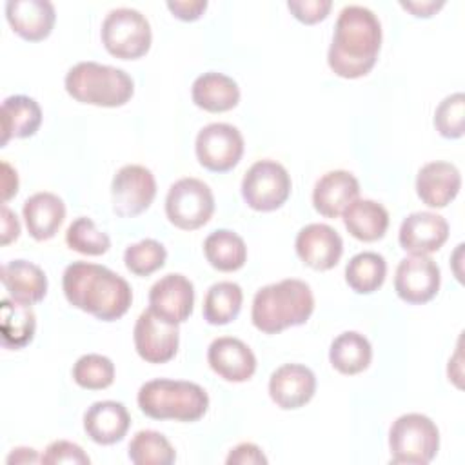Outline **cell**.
<instances>
[{
  "instance_id": "obj_21",
  "label": "cell",
  "mask_w": 465,
  "mask_h": 465,
  "mask_svg": "<svg viewBox=\"0 0 465 465\" xmlns=\"http://www.w3.org/2000/svg\"><path fill=\"white\" fill-rule=\"evenodd\" d=\"M360 183L349 171L325 173L312 189L314 209L325 218H338L358 198Z\"/></svg>"
},
{
  "instance_id": "obj_41",
  "label": "cell",
  "mask_w": 465,
  "mask_h": 465,
  "mask_svg": "<svg viewBox=\"0 0 465 465\" xmlns=\"http://www.w3.org/2000/svg\"><path fill=\"white\" fill-rule=\"evenodd\" d=\"M167 7L176 18L183 22H193L203 15V11L207 9V2L205 0H169Z\"/></svg>"
},
{
  "instance_id": "obj_8",
  "label": "cell",
  "mask_w": 465,
  "mask_h": 465,
  "mask_svg": "<svg viewBox=\"0 0 465 465\" xmlns=\"http://www.w3.org/2000/svg\"><path fill=\"white\" fill-rule=\"evenodd\" d=\"M214 213V196L207 183L198 178H180L165 196V214L169 222L183 231L205 225Z\"/></svg>"
},
{
  "instance_id": "obj_25",
  "label": "cell",
  "mask_w": 465,
  "mask_h": 465,
  "mask_svg": "<svg viewBox=\"0 0 465 465\" xmlns=\"http://www.w3.org/2000/svg\"><path fill=\"white\" fill-rule=\"evenodd\" d=\"M193 102L209 113L231 111L240 102L238 84L218 71H209L200 74L191 87Z\"/></svg>"
},
{
  "instance_id": "obj_2",
  "label": "cell",
  "mask_w": 465,
  "mask_h": 465,
  "mask_svg": "<svg viewBox=\"0 0 465 465\" xmlns=\"http://www.w3.org/2000/svg\"><path fill=\"white\" fill-rule=\"evenodd\" d=\"M62 289L73 307L102 322L122 318L133 302V291L127 280L91 262L69 263L62 276Z\"/></svg>"
},
{
  "instance_id": "obj_29",
  "label": "cell",
  "mask_w": 465,
  "mask_h": 465,
  "mask_svg": "<svg viewBox=\"0 0 465 465\" xmlns=\"http://www.w3.org/2000/svg\"><path fill=\"white\" fill-rule=\"evenodd\" d=\"M371 360L372 347L369 340L356 331H345L331 343L329 361L341 374H358L369 367Z\"/></svg>"
},
{
  "instance_id": "obj_3",
  "label": "cell",
  "mask_w": 465,
  "mask_h": 465,
  "mask_svg": "<svg viewBox=\"0 0 465 465\" xmlns=\"http://www.w3.org/2000/svg\"><path fill=\"white\" fill-rule=\"evenodd\" d=\"M314 311V296L309 283L285 278L262 287L252 298L251 320L265 334H276L302 325Z\"/></svg>"
},
{
  "instance_id": "obj_20",
  "label": "cell",
  "mask_w": 465,
  "mask_h": 465,
  "mask_svg": "<svg viewBox=\"0 0 465 465\" xmlns=\"http://www.w3.org/2000/svg\"><path fill=\"white\" fill-rule=\"evenodd\" d=\"M5 16L13 31L29 42H40L53 31L56 13L49 0H7Z\"/></svg>"
},
{
  "instance_id": "obj_18",
  "label": "cell",
  "mask_w": 465,
  "mask_h": 465,
  "mask_svg": "<svg viewBox=\"0 0 465 465\" xmlns=\"http://www.w3.org/2000/svg\"><path fill=\"white\" fill-rule=\"evenodd\" d=\"M207 361L211 369L225 381H247L256 371V356L238 338L220 336L211 341L207 349Z\"/></svg>"
},
{
  "instance_id": "obj_10",
  "label": "cell",
  "mask_w": 465,
  "mask_h": 465,
  "mask_svg": "<svg viewBox=\"0 0 465 465\" xmlns=\"http://www.w3.org/2000/svg\"><path fill=\"white\" fill-rule=\"evenodd\" d=\"M198 162L213 173H227L242 160L243 136L223 122H214L200 129L194 143Z\"/></svg>"
},
{
  "instance_id": "obj_34",
  "label": "cell",
  "mask_w": 465,
  "mask_h": 465,
  "mask_svg": "<svg viewBox=\"0 0 465 465\" xmlns=\"http://www.w3.org/2000/svg\"><path fill=\"white\" fill-rule=\"evenodd\" d=\"M73 380L82 389L102 391L114 381V363L102 354H84L73 365Z\"/></svg>"
},
{
  "instance_id": "obj_32",
  "label": "cell",
  "mask_w": 465,
  "mask_h": 465,
  "mask_svg": "<svg viewBox=\"0 0 465 465\" xmlns=\"http://www.w3.org/2000/svg\"><path fill=\"white\" fill-rule=\"evenodd\" d=\"M243 292L234 282L213 283L203 298V318L211 325H225L232 322L242 309Z\"/></svg>"
},
{
  "instance_id": "obj_16",
  "label": "cell",
  "mask_w": 465,
  "mask_h": 465,
  "mask_svg": "<svg viewBox=\"0 0 465 465\" xmlns=\"http://www.w3.org/2000/svg\"><path fill=\"white\" fill-rule=\"evenodd\" d=\"M449 238V223L441 214L430 211H418L409 214L398 232L401 249L411 254L427 256L438 251Z\"/></svg>"
},
{
  "instance_id": "obj_26",
  "label": "cell",
  "mask_w": 465,
  "mask_h": 465,
  "mask_svg": "<svg viewBox=\"0 0 465 465\" xmlns=\"http://www.w3.org/2000/svg\"><path fill=\"white\" fill-rule=\"evenodd\" d=\"M42 124L38 102L25 94H13L2 102V145L9 138L33 136Z\"/></svg>"
},
{
  "instance_id": "obj_5",
  "label": "cell",
  "mask_w": 465,
  "mask_h": 465,
  "mask_svg": "<svg viewBox=\"0 0 465 465\" xmlns=\"http://www.w3.org/2000/svg\"><path fill=\"white\" fill-rule=\"evenodd\" d=\"M65 91L80 104L120 107L131 100L134 82L120 67L98 62H78L65 74Z\"/></svg>"
},
{
  "instance_id": "obj_1",
  "label": "cell",
  "mask_w": 465,
  "mask_h": 465,
  "mask_svg": "<svg viewBox=\"0 0 465 465\" xmlns=\"http://www.w3.org/2000/svg\"><path fill=\"white\" fill-rule=\"evenodd\" d=\"M381 47V24L363 5H345L336 20L327 53L331 71L341 78L365 76L376 64Z\"/></svg>"
},
{
  "instance_id": "obj_40",
  "label": "cell",
  "mask_w": 465,
  "mask_h": 465,
  "mask_svg": "<svg viewBox=\"0 0 465 465\" xmlns=\"http://www.w3.org/2000/svg\"><path fill=\"white\" fill-rule=\"evenodd\" d=\"M227 465H262L267 463L262 449L254 443H240L231 449L229 456L225 458Z\"/></svg>"
},
{
  "instance_id": "obj_31",
  "label": "cell",
  "mask_w": 465,
  "mask_h": 465,
  "mask_svg": "<svg viewBox=\"0 0 465 465\" xmlns=\"http://www.w3.org/2000/svg\"><path fill=\"white\" fill-rule=\"evenodd\" d=\"M385 258L372 251L354 254L345 265V282L358 294H371L378 291L385 282Z\"/></svg>"
},
{
  "instance_id": "obj_15",
  "label": "cell",
  "mask_w": 465,
  "mask_h": 465,
  "mask_svg": "<svg viewBox=\"0 0 465 465\" xmlns=\"http://www.w3.org/2000/svg\"><path fill=\"white\" fill-rule=\"evenodd\" d=\"M296 254L314 271L332 269L343 252V242L336 229L327 223H309L296 234Z\"/></svg>"
},
{
  "instance_id": "obj_27",
  "label": "cell",
  "mask_w": 465,
  "mask_h": 465,
  "mask_svg": "<svg viewBox=\"0 0 465 465\" xmlns=\"http://www.w3.org/2000/svg\"><path fill=\"white\" fill-rule=\"evenodd\" d=\"M345 229L360 242H376L383 238L389 227L387 209L374 200H354L343 211Z\"/></svg>"
},
{
  "instance_id": "obj_13",
  "label": "cell",
  "mask_w": 465,
  "mask_h": 465,
  "mask_svg": "<svg viewBox=\"0 0 465 465\" xmlns=\"http://www.w3.org/2000/svg\"><path fill=\"white\" fill-rule=\"evenodd\" d=\"M441 274L438 263L429 256L412 254L403 258L394 274L396 294L412 305L432 300L440 289Z\"/></svg>"
},
{
  "instance_id": "obj_36",
  "label": "cell",
  "mask_w": 465,
  "mask_h": 465,
  "mask_svg": "<svg viewBox=\"0 0 465 465\" xmlns=\"http://www.w3.org/2000/svg\"><path fill=\"white\" fill-rule=\"evenodd\" d=\"M167 258L165 247L153 238L140 240L129 245L124 252L125 267L136 276H149L154 271L162 269Z\"/></svg>"
},
{
  "instance_id": "obj_35",
  "label": "cell",
  "mask_w": 465,
  "mask_h": 465,
  "mask_svg": "<svg viewBox=\"0 0 465 465\" xmlns=\"http://www.w3.org/2000/svg\"><path fill=\"white\" fill-rule=\"evenodd\" d=\"M65 243L69 249L87 254V256H100L109 251L111 240L109 236L100 231L94 222L87 216L76 218L65 231Z\"/></svg>"
},
{
  "instance_id": "obj_28",
  "label": "cell",
  "mask_w": 465,
  "mask_h": 465,
  "mask_svg": "<svg viewBox=\"0 0 465 465\" xmlns=\"http://www.w3.org/2000/svg\"><path fill=\"white\" fill-rule=\"evenodd\" d=\"M36 316L31 305L4 298L0 302V334L5 349H22L35 338Z\"/></svg>"
},
{
  "instance_id": "obj_14",
  "label": "cell",
  "mask_w": 465,
  "mask_h": 465,
  "mask_svg": "<svg viewBox=\"0 0 465 465\" xmlns=\"http://www.w3.org/2000/svg\"><path fill=\"white\" fill-rule=\"evenodd\" d=\"M194 305V287L180 272L162 276L149 291V309L169 323H183Z\"/></svg>"
},
{
  "instance_id": "obj_42",
  "label": "cell",
  "mask_w": 465,
  "mask_h": 465,
  "mask_svg": "<svg viewBox=\"0 0 465 465\" xmlns=\"http://www.w3.org/2000/svg\"><path fill=\"white\" fill-rule=\"evenodd\" d=\"M400 5L407 11H411L414 16L420 18H429L432 16L438 9H441L445 5V0H401Z\"/></svg>"
},
{
  "instance_id": "obj_45",
  "label": "cell",
  "mask_w": 465,
  "mask_h": 465,
  "mask_svg": "<svg viewBox=\"0 0 465 465\" xmlns=\"http://www.w3.org/2000/svg\"><path fill=\"white\" fill-rule=\"evenodd\" d=\"M40 461L38 452L31 447H16L13 449V452L7 456V463L9 465H16V463H36Z\"/></svg>"
},
{
  "instance_id": "obj_38",
  "label": "cell",
  "mask_w": 465,
  "mask_h": 465,
  "mask_svg": "<svg viewBox=\"0 0 465 465\" xmlns=\"http://www.w3.org/2000/svg\"><path fill=\"white\" fill-rule=\"evenodd\" d=\"M40 461L45 465H56V463L89 465L91 458L84 452V449L80 445L67 441V440H56L45 447L44 454L40 456Z\"/></svg>"
},
{
  "instance_id": "obj_4",
  "label": "cell",
  "mask_w": 465,
  "mask_h": 465,
  "mask_svg": "<svg viewBox=\"0 0 465 465\" xmlns=\"http://www.w3.org/2000/svg\"><path fill=\"white\" fill-rule=\"evenodd\" d=\"M136 401L140 411L153 420L198 421L209 409L205 389L185 380L156 378L145 381Z\"/></svg>"
},
{
  "instance_id": "obj_24",
  "label": "cell",
  "mask_w": 465,
  "mask_h": 465,
  "mask_svg": "<svg viewBox=\"0 0 465 465\" xmlns=\"http://www.w3.org/2000/svg\"><path fill=\"white\" fill-rule=\"evenodd\" d=\"M22 214L29 234L35 240L44 242L58 232L65 218V205L60 196L42 191L35 193L24 202Z\"/></svg>"
},
{
  "instance_id": "obj_43",
  "label": "cell",
  "mask_w": 465,
  "mask_h": 465,
  "mask_svg": "<svg viewBox=\"0 0 465 465\" xmlns=\"http://www.w3.org/2000/svg\"><path fill=\"white\" fill-rule=\"evenodd\" d=\"M20 234V223L16 214L7 207L2 205V245L11 243Z\"/></svg>"
},
{
  "instance_id": "obj_37",
  "label": "cell",
  "mask_w": 465,
  "mask_h": 465,
  "mask_svg": "<svg viewBox=\"0 0 465 465\" xmlns=\"http://www.w3.org/2000/svg\"><path fill=\"white\" fill-rule=\"evenodd\" d=\"M434 127L443 138H461L465 131V94L445 96L434 111Z\"/></svg>"
},
{
  "instance_id": "obj_22",
  "label": "cell",
  "mask_w": 465,
  "mask_h": 465,
  "mask_svg": "<svg viewBox=\"0 0 465 465\" xmlns=\"http://www.w3.org/2000/svg\"><path fill=\"white\" fill-rule=\"evenodd\" d=\"M131 427V416L124 403L104 400L94 401L84 414V430L98 445L122 441Z\"/></svg>"
},
{
  "instance_id": "obj_23",
  "label": "cell",
  "mask_w": 465,
  "mask_h": 465,
  "mask_svg": "<svg viewBox=\"0 0 465 465\" xmlns=\"http://www.w3.org/2000/svg\"><path fill=\"white\" fill-rule=\"evenodd\" d=\"M0 280L13 300L27 305L42 302L47 294L45 272L27 260H11L4 263Z\"/></svg>"
},
{
  "instance_id": "obj_12",
  "label": "cell",
  "mask_w": 465,
  "mask_h": 465,
  "mask_svg": "<svg viewBox=\"0 0 465 465\" xmlns=\"http://www.w3.org/2000/svg\"><path fill=\"white\" fill-rule=\"evenodd\" d=\"M134 349L147 363H165L174 358L180 343L178 325L156 316L151 309L140 312L133 329Z\"/></svg>"
},
{
  "instance_id": "obj_30",
  "label": "cell",
  "mask_w": 465,
  "mask_h": 465,
  "mask_svg": "<svg viewBox=\"0 0 465 465\" xmlns=\"http://www.w3.org/2000/svg\"><path fill=\"white\" fill-rule=\"evenodd\" d=\"M207 262L223 272H232L243 267L247 260V247L240 234L229 229L213 231L203 242Z\"/></svg>"
},
{
  "instance_id": "obj_17",
  "label": "cell",
  "mask_w": 465,
  "mask_h": 465,
  "mask_svg": "<svg viewBox=\"0 0 465 465\" xmlns=\"http://www.w3.org/2000/svg\"><path fill=\"white\" fill-rule=\"evenodd\" d=\"M316 391L314 372L302 363H285L269 378V396L283 411L300 409Z\"/></svg>"
},
{
  "instance_id": "obj_7",
  "label": "cell",
  "mask_w": 465,
  "mask_h": 465,
  "mask_svg": "<svg viewBox=\"0 0 465 465\" xmlns=\"http://www.w3.org/2000/svg\"><path fill=\"white\" fill-rule=\"evenodd\" d=\"M151 25L145 15L131 7H116L102 22V44L109 54L136 60L151 47Z\"/></svg>"
},
{
  "instance_id": "obj_19",
  "label": "cell",
  "mask_w": 465,
  "mask_h": 465,
  "mask_svg": "<svg viewBox=\"0 0 465 465\" xmlns=\"http://www.w3.org/2000/svg\"><path fill=\"white\" fill-rule=\"evenodd\" d=\"M460 187L461 174L450 162H429L418 171L416 176V193L429 207H445L458 196Z\"/></svg>"
},
{
  "instance_id": "obj_11",
  "label": "cell",
  "mask_w": 465,
  "mask_h": 465,
  "mask_svg": "<svg viewBox=\"0 0 465 465\" xmlns=\"http://www.w3.org/2000/svg\"><path fill=\"white\" fill-rule=\"evenodd\" d=\"M156 196L154 174L138 163L124 165L111 182L113 211L122 218H133L149 209Z\"/></svg>"
},
{
  "instance_id": "obj_9",
  "label": "cell",
  "mask_w": 465,
  "mask_h": 465,
  "mask_svg": "<svg viewBox=\"0 0 465 465\" xmlns=\"http://www.w3.org/2000/svg\"><path fill=\"white\" fill-rule=\"evenodd\" d=\"M291 187V176L282 163L258 160L247 169L242 180V196L251 209L267 213L287 202Z\"/></svg>"
},
{
  "instance_id": "obj_44",
  "label": "cell",
  "mask_w": 465,
  "mask_h": 465,
  "mask_svg": "<svg viewBox=\"0 0 465 465\" xmlns=\"http://www.w3.org/2000/svg\"><path fill=\"white\" fill-rule=\"evenodd\" d=\"M16 193H18V174L7 162H2V200L7 202Z\"/></svg>"
},
{
  "instance_id": "obj_6",
  "label": "cell",
  "mask_w": 465,
  "mask_h": 465,
  "mask_svg": "<svg viewBox=\"0 0 465 465\" xmlns=\"http://www.w3.org/2000/svg\"><path fill=\"white\" fill-rule=\"evenodd\" d=\"M389 449L392 463L427 465L438 454L440 430L425 414H401L389 429Z\"/></svg>"
},
{
  "instance_id": "obj_39",
  "label": "cell",
  "mask_w": 465,
  "mask_h": 465,
  "mask_svg": "<svg viewBox=\"0 0 465 465\" xmlns=\"http://www.w3.org/2000/svg\"><path fill=\"white\" fill-rule=\"evenodd\" d=\"M287 7L296 20L303 24H316L329 15L332 2L331 0H289Z\"/></svg>"
},
{
  "instance_id": "obj_33",
  "label": "cell",
  "mask_w": 465,
  "mask_h": 465,
  "mask_svg": "<svg viewBox=\"0 0 465 465\" xmlns=\"http://www.w3.org/2000/svg\"><path fill=\"white\" fill-rule=\"evenodd\" d=\"M129 460L134 465H171L176 452L171 441L156 430H138L129 443Z\"/></svg>"
}]
</instances>
